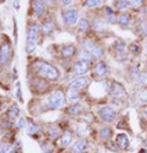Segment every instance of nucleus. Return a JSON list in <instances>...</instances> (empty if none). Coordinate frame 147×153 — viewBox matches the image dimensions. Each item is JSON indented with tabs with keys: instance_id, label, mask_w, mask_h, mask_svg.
I'll list each match as a JSON object with an SVG mask.
<instances>
[{
	"instance_id": "obj_1",
	"label": "nucleus",
	"mask_w": 147,
	"mask_h": 153,
	"mask_svg": "<svg viewBox=\"0 0 147 153\" xmlns=\"http://www.w3.org/2000/svg\"><path fill=\"white\" fill-rule=\"evenodd\" d=\"M65 105H66L65 86L59 83L55 87V90L48 96L41 98L32 97L27 103V111L30 113V117L37 118L54 110H61Z\"/></svg>"
},
{
	"instance_id": "obj_2",
	"label": "nucleus",
	"mask_w": 147,
	"mask_h": 153,
	"mask_svg": "<svg viewBox=\"0 0 147 153\" xmlns=\"http://www.w3.org/2000/svg\"><path fill=\"white\" fill-rule=\"evenodd\" d=\"M26 75L38 76L53 83H59L63 79V71L54 61L36 55H27Z\"/></svg>"
},
{
	"instance_id": "obj_3",
	"label": "nucleus",
	"mask_w": 147,
	"mask_h": 153,
	"mask_svg": "<svg viewBox=\"0 0 147 153\" xmlns=\"http://www.w3.org/2000/svg\"><path fill=\"white\" fill-rule=\"evenodd\" d=\"M47 52L54 59L55 64H61L63 66L65 65L66 69L69 64L75 60L79 52V45L72 42L49 44L47 47Z\"/></svg>"
},
{
	"instance_id": "obj_4",
	"label": "nucleus",
	"mask_w": 147,
	"mask_h": 153,
	"mask_svg": "<svg viewBox=\"0 0 147 153\" xmlns=\"http://www.w3.org/2000/svg\"><path fill=\"white\" fill-rule=\"evenodd\" d=\"M24 52L27 55H34L37 47L41 44V22L27 17L26 20V36H24Z\"/></svg>"
},
{
	"instance_id": "obj_5",
	"label": "nucleus",
	"mask_w": 147,
	"mask_h": 153,
	"mask_svg": "<svg viewBox=\"0 0 147 153\" xmlns=\"http://www.w3.org/2000/svg\"><path fill=\"white\" fill-rule=\"evenodd\" d=\"M26 81H27V88L33 98H41V97L48 96L59 85L33 75H26Z\"/></svg>"
},
{
	"instance_id": "obj_6",
	"label": "nucleus",
	"mask_w": 147,
	"mask_h": 153,
	"mask_svg": "<svg viewBox=\"0 0 147 153\" xmlns=\"http://www.w3.org/2000/svg\"><path fill=\"white\" fill-rule=\"evenodd\" d=\"M11 38L6 33H0V72H7L15 58V49Z\"/></svg>"
},
{
	"instance_id": "obj_7",
	"label": "nucleus",
	"mask_w": 147,
	"mask_h": 153,
	"mask_svg": "<svg viewBox=\"0 0 147 153\" xmlns=\"http://www.w3.org/2000/svg\"><path fill=\"white\" fill-rule=\"evenodd\" d=\"M41 22V44L49 38H53L56 32L63 31L61 26L58 22L56 17V10L50 9V11L48 12V15L39 21Z\"/></svg>"
},
{
	"instance_id": "obj_8",
	"label": "nucleus",
	"mask_w": 147,
	"mask_h": 153,
	"mask_svg": "<svg viewBox=\"0 0 147 153\" xmlns=\"http://www.w3.org/2000/svg\"><path fill=\"white\" fill-rule=\"evenodd\" d=\"M59 15H60V20H61V28L63 31L74 33L75 27L80 20V11L79 7L72 5L70 7H65V9H60L59 10Z\"/></svg>"
},
{
	"instance_id": "obj_9",
	"label": "nucleus",
	"mask_w": 147,
	"mask_h": 153,
	"mask_svg": "<svg viewBox=\"0 0 147 153\" xmlns=\"http://www.w3.org/2000/svg\"><path fill=\"white\" fill-rule=\"evenodd\" d=\"M28 11H27V17L34 19L37 21H42L48 12L50 11L49 1L47 0H31L28 1Z\"/></svg>"
},
{
	"instance_id": "obj_10",
	"label": "nucleus",
	"mask_w": 147,
	"mask_h": 153,
	"mask_svg": "<svg viewBox=\"0 0 147 153\" xmlns=\"http://www.w3.org/2000/svg\"><path fill=\"white\" fill-rule=\"evenodd\" d=\"M44 126L45 123L36 121L34 118L27 117V125H26V134L34 141L41 143L44 140Z\"/></svg>"
},
{
	"instance_id": "obj_11",
	"label": "nucleus",
	"mask_w": 147,
	"mask_h": 153,
	"mask_svg": "<svg viewBox=\"0 0 147 153\" xmlns=\"http://www.w3.org/2000/svg\"><path fill=\"white\" fill-rule=\"evenodd\" d=\"M68 127L69 125L64 126V121H55V123L47 121L44 126V140H48V141L55 143L61 136V134L64 132V130L68 129Z\"/></svg>"
},
{
	"instance_id": "obj_12",
	"label": "nucleus",
	"mask_w": 147,
	"mask_h": 153,
	"mask_svg": "<svg viewBox=\"0 0 147 153\" xmlns=\"http://www.w3.org/2000/svg\"><path fill=\"white\" fill-rule=\"evenodd\" d=\"M93 64L85 62V61H79L74 60L72 62L69 64V66L65 69L68 75L72 76V79L75 77H81V76H87V74L91 72Z\"/></svg>"
},
{
	"instance_id": "obj_13",
	"label": "nucleus",
	"mask_w": 147,
	"mask_h": 153,
	"mask_svg": "<svg viewBox=\"0 0 147 153\" xmlns=\"http://www.w3.org/2000/svg\"><path fill=\"white\" fill-rule=\"evenodd\" d=\"M74 138H75V134H74V130L71 129V127H68V129H65L64 132L61 134V136L59 137V140L55 142L56 153H61V152H64L65 149H68V148L72 145Z\"/></svg>"
},
{
	"instance_id": "obj_14",
	"label": "nucleus",
	"mask_w": 147,
	"mask_h": 153,
	"mask_svg": "<svg viewBox=\"0 0 147 153\" xmlns=\"http://www.w3.org/2000/svg\"><path fill=\"white\" fill-rule=\"evenodd\" d=\"M91 72H92V76L96 80H103L109 75L110 69H109V65L107 64V61L101 59V60L94 61V64L92 65Z\"/></svg>"
},
{
	"instance_id": "obj_15",
	"label": "nucleus",
	"mask_w": 147,
	"mask_h": 153,
	"mask_svg": "<svg viewBox=\"0 0 147 153\" xmlns=\"http://www.w3.org/2000/svg\"><path fill=\"white\" fill-rule=\"evenodd\" d=\"M86 107L82 103H76V104H66L63 109V117H69V118H77L85 113Z\"/></svg>"
},
{
	"instance_id": "obj_16",
	"label": "nucleus",
	"mask_w": 147,
	"mask_h": 153,
	"mask_svg": "<svg viewBox=\"0 0 147 153\" xmlns=\"http://www.w3.org/2000/svg\"><path fill=\"white\" fill-rule=\"evenodd\" d=\"M90 82H91V79L88 77V76H81V77H75V79H71L66 87L69 88H72V90H75V91H83L86 90L88 86H90Z\"/></svg>"
},
{
	"instance_id": "obj_17",
	"label": "nucleus",
	"mask_w": 147,
	"mask_h": 153,
	"mask_svg": "<svg viewBox=\"0 0 147 153\" xmlns=\"http://www.w3.org/2000/svg\"><path fill=\"white\" fill-rule=\"evenodd\" d=\"M98 117H99L105 123H113L117 119V111L115 109H113L112 107L105 105V107H101L98 109Z\"/></svg>"
},
{
	"instance_id": "obj_18",
	"label": "nucleus",
	"mask_w": 147,
	"mask_h": 153,
	"mask_svg": "<svg viewBox=\"0 0 147 153\" xmlns=\"http://www.w3.org/2000/svg\"><path fill=\"white\" fill-rule=\"evenodd\" d=\"M91 30L94 34H104L108 28H107V22L103 20V17L96 16L91 21Z\"/></svg>"
},
{
	"instance_id": "obj_19",
	"label": "nucleus",
	"mask_w": 147,
	"mask_h": 153,
	"mask_svg": "<svg viewBox=\"0 0 147 153\" xmlns=\"http://www.w3.org/2000/svg\"><path fill=\"white\" fill-rule=\"evenodd\" d=\"M65 96H66V104L82 103V100H83V96L81 94V92L75 91L66 86H65Z\"/></svg>"
},
{
	"instance_id": "obj_20",
	"label": "nucleus",
	"mask_w": 147,
	"mask_h": 153,
	"mask_svg": "<svg viewBox=\"0 0 147 153\" xmlns=\"http://www.w3.org/2000/svg\"><path fill=\"white\" fill-rule=\"evenodd\" d=\"M91 30V21L87 17H80L76 27H75V32L77 33L76 37L80 36H87V33Z\"/></svg>"
},
{
	"instance_id": "obj_21",
	"label": "nucleus",
	"mask_w": 147,
	"mask_h": 153,
	"mask_svg": "<svg viewBox=\"0 0 147 153\" xmlns=\"http://www.w3.org/2000/svg\"><path fill=\"white\" fill-rule=\"evenodd\" d=\"M3 113L12 121H16L21 117V109H20V105L16 100L12 102V103L5 109V111H3Z\"/></svg>"
},
{
	"instance_id": "obj_22",
	"label": "nucleus",
	"mask_w": 147,
	"mask_h": 153,
	"mask_svg": "<svg viewBox=\"0 0 147 153\" xmlns=\"http://www.w3.org/2000/svg\"><path fill=\"white\" fill-rule=\"evenodd\" d=\"M108 93H109V96H112L113 98H120V97H122V96L126 94V91H125L124 86H122L121 83L114 81V82H112V83H109Z\"/></svg>"
},
{
	"instance_id": "obj_23",
	"label": "nucleus",
	"mask_w": 147,
	"mask_h": 153,
	"mask_svg": "<svg viewBox=\"0 0 147 153\" xmlns=\"http://www.w3.org/2000/svg\"><path fill=\"white\" fill-rule=\"evenodd\" d=\"M117 17H118V15H115V12H114L112 6L107 5V6L103 7V20L108 25H115L117 23Z\"/></svg>"
},
{
	"instance_id": "obj_24",
	"label": "nucleus",
	"mask_w": 147,
	"mask_h": 153,
	"mask_svg": "<svg viewBox=\"0 0 147 153\" xmlns=\"http://www.w3.org/2000/svg\"><path fill=\"white\" fill-rule=\"evenodd\" d=\"M115 143L118 145V147H119L120 149L126 151V149L129 148V146H130V141H129L128 135L124 134V132L118 134L117 137H115Z\"/></svg>"
},
{
	"instance_id": "obj_25",
	"label": "nucleus",
	"mask_w": 147,
	"mask_h": 153,
	"mask_svg": "<svg viewBox=\"0 0 147 153\" xmlns=\"http://www.w3.org/2000/svg\"><path fill=\"white\" fill-rule=\"evenodd\" d=\"M21 149L20 141L15 143H0V153H16Z\"/></svg>"
},
{
	"instance_id": "obj_26",
	"label": "nucleus",
	"mask_w": 147,
	"mask_h": 153,
	"mask_svg": "<svg viewBox=\"0 0 147 153\" xmlns=\"http://www.w3.org/2000/svg\"><path fill=\"white\" fill-rule=\"evenodd\" d=\"M0 127H1L4 131L12 130L15 127V121L10 120L4 113H1V114H0Z\"/></svg>"
},
{
	"instance_id": "obj_27",
	"label": "nucleus",
	"mask_w": 147,
	"mask_h": 153,
	"mask_svg": "<svg viewBox=\"0 0 147 153\" xmlns=\"http://www.w3.org/2000/svg\"><path fill=\"white\" fill-rule=\"evenodd\" d=\"M75 60L85 61V62H90V64H94V61H96L91 53L86 52V50H83V49H80V48H79V52H77V55H76Z\"/></svg>"
},
{
	"instance_id": "obj_28",
	"label": "nucleus",
	"mask_w": 147,
	"mask_h": 153,
	"mask_svg": "<svg viewBox=\"0 0 147 153\" xmlns=\"http://www.w3.org/2000/svg\"><path fill=\"white\" fill-rule=\"evenodd\" d=\"M132 22V17L130 14H128V12H120V14L118 15L117 17V23L120 25L121 27H128L130 26Z\"/></svg>"
},
{
	"instance_id": "obj_29",
	"label": "nucleus",
	"mask_w": 147,
	"mask_h": 153,
	"mask_svg": "<svg viewBox=\"0 0 147 153\" xmlns=\"http://www.w3.org/2000/svg\"><path fill=\"white\" fill-rule=\"evenodd\" d=\"M112 50L114 52V54L118 55V56L125 55V52H126V44H125V42H122V41L114 42L113 45H112Z\"/></svg>"
},
{
	"instance_id": "obj_30",
	"label": "nucleus",
	"mask_w": 147,
	"mask_h": 153,
	"mask_svg": "<svg viewBox=\"0 0 147 153\" xmlns=\"http://www.w3.org/2000/svg\"><path fill=\"white\" fill-rule=\"evenodd\" d=\"M39 147L43 153H56V146L54 142H50L48 140H43L39 143Z\"/></svg>"
},
{
	"instance_id": "obj_31",
	"label": "nucleus",
	"mask_w": 147,
	"mask_h": 153,
	"mask_svg": "<svg viewBox=\"0 0 147 153\" xmlns=\"http://www.w3.org/2000/svg\"><path fill=\"white\" fill-rule=\"evenodd\" d=\"M113 136V130L112 127L109 126H103L99 129V137L101 140H103V141H108V140Z\"/></svg>"
},
{
	"instance_id": "obj_32",
	"label": "nucleus",
	"mask_w": 147,
	"mask_h": 153,
	"mask_svg": "<svg viewBox=\"0 0 147 153\" xmlns=\"http://www.w3.org/2000/svg\"><path fill=\"white\" fill-rule=\"evenodd\" d=\"M113 6L115 10H118L120 12H125V10L129 9L131 5H130V1H126V0H118V1L113 3Z\"/></svg>"
},
{
	"instance_id": "obj_33",
	"label": "nucleus",
	"mask_w": 147,
	"mask_h": 153,
	"mask_svg": "<svg viewBox=\"0 0 147 153\" xmlns=\"http://www.w3.org/2000/svg\"><path fill=\"white\" fill-rule=\"evenodd\" d=\"M12 100L10 97H7V96H5V94H0V113H3V111H5V109L12 103Z\"/></svg>"
},
{
	"instance_id": "obj_34",
	"label": "nucleus",
	"mask_w": 147,
	"mask_h": 153,
	"mask_svg": "<svg viewBox=\"0 0 147 153\" xmlns=\"http://www.w3.org/2000/svg\"><path fill=\"white\" fill-rule=\"evenodd\" d=\"M81 4L83 7L87 9H97L103 5V3L99 1V0H85V1H81Z\"/></svg>"
},
{
	"instance_id": "obj_35",
	"label": "nucleus",
	"mask_w": 147,
	"mask_h": 153,
	"mask_svg": "<svg viewBox=\"0 0 147 153\" xmlns=\"http://www.w3.org/2000/svg\"><path fill=\"white\" fill-rule=\"evenodd\" d=\"M26 125H27V117L21 115V117L15 121V127H14V129L19 132V131H21L22 129H24V127H26Z\"/></svg>"
},
{
	"instance_id": "obj_36",
	"label": "nucleus",
	"mask_w": 147,
	"mask_h": 153,
	"mask_svg": "<svg viewBox=\"0 0 147 153\" xmlns=\"http://www.w3.org/2000/svg\"><path fill=\"white\" fill-rule=\"evenodd\" d=\"M15 99H17L20 103H24L22 98V86L19 80L15 82Z\"/></svg>"
},
{
	"instance_id": "obj_37",
	"label": "nucleus",
	"mask_w": 147,
	"mask_h": 153,
	"mask_svg": "<svg viewBox=\"0 0 147 153\" xmlns=\"http://www.w3.org/2000/svg\"><path fill=\"white\" fill-rule=\"evenodd\" d=\"M75 4V1H72V0H60L59 1V7L60 9H65V7H70Z\"/></svg>"
},
{
	"instance_id": "obj_38",
	"label": "nucleus",
	"mask_w": 147,
	"mask_h": 153,
	"mask_svg": "<svg viewBox=\"0 0 147 153\" xmlns=\"http://www.w3.org/2000/svg\"><path fill=\"white\" fill-rule=\"evenodd\" d=\"M140 31L143 36H147V20L146 19H143L140 22Z\"/></svg>"
},
{
	"instance_id": "obj_39",
	"label": "nucleus",
	"mask_w": 147,
	"mask_h": 153,
	"mask_svg": "<svg viewBox=\"0 0 147 153\" xmlns=\"http://www.w3.org/2000/svg\"><path fill=\"white\" fill-rule=\"evenodd\" d=\"M12 21H14V37H15V43H14V45H15V48H16V45H17V21H16L15 17L12 19Z\"/></svg>"
},
{
	"instance_id": "obj_40",
	"label": "nucleus",
	"mask_w": 147,
	"mask_h": 153,
	"mask_svg": "<svg viewBox=\"0 0 147 153\" xmlns=\"http://www.w3.org/2000/svg\"><path fill=\"white\" fill-rule=\"evenodd\" d=\"M139 50H140V47H139L137 43H132V44L130 45V52H131L132 54H139Z\"/></svg>"
},
{
	"instance_id": "obj_41",
	"label": "nucleus",
	"mask_w": 147,
	"mask_h": 153,
	"mask_svg": "<svg viewBox=\"0 0 147 153\" xmlns=\"http://www.w3.org/2000/svg\"><path fill=\"white\" fill-rule=\"evenodd\" d=\"M139 100L140 103H147V92H141L140 96H139Z\"/></svg>"
},
{
	"instance_id": "obj_42",
	"label": "nucleus",
	"mask_w": 147,
	"mask_h": 153,
	"mask_svg": "<svg viewBox=\"0 0 147 153\" xmlns=\"http://www.w3.org/2000/svg\"><path fill=\"white\" fill-rule=\"evenodd\" d=\"M117 127H118V129L125 130V129H129V124L126 121H124V120H121V121H119V124L117 125Z\"/></svg>"
},
{
	"instance_id": "obj_43",
	"label": "nucleus",
	"mask_w": 147,
	"mask_h": 153,
	"mask_svg": "<svg viewBox=\"0 0 147 153\" xmlns=\"http://www.w3.org/2000/svg\"><path fill=\"white\" fill-rule=\"evenodd\" d=\"M12 4H14V7H15V6H16V9H17V10H19V9H20V5H19V4H20V3H19V1H12Z\"/></svg>"
},
{
	"instance_id": "obj_44",
	"label": "nucleus",
	"mask_w": 147,
	"mask_h": 153,
	"mask_svg": "<svg viewBox=\"0 0 147 153\" xmlns=\"http://www.w3.org/2000/svg\"><path fill=\"white\" fill-rule=\"evenodd\" d=\"M4 134H5V131H4L3 129H1V127H0V138L3 137V135H4Z\"/></svg>"
},
{
	"instance_id": "obj_45",
	"label": "nucleus",
	"mask_w": 147,
	"mask_h": 153,
	"mask_svg": "<svg viewBox=\"0 0 147 153\" xmlns=\"http://www.w3.org/2000/svg\"><path fill=\"white\" fill-rule=\"evenodd\" d=\"M16 153H22V148H21V149H20V151H17V152H16Z\"/></svg>"
},
{
	"instance_id": "obj_46",
	"label": "nucleus",
	"mask_w": 147,
	"mask_h": 153,
	"mask_svg": "<svg viewBox=\"0 0 147 153\" xmlns=\"http://www.w3.org/2000/svg\"><path fill=\"white\" fill-rule=\"evenodd\" d=\"M145 115H146V118H147V109L145 110Z\"/></svg>"
}]
</instances>
